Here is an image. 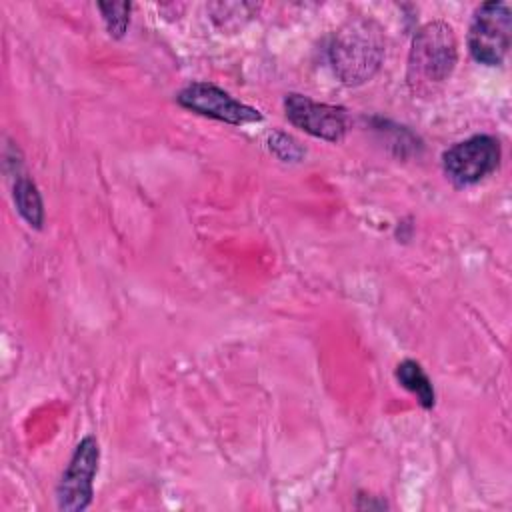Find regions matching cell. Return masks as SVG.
Wrapping results in <instances>:
<instances>
[{"mask_svg": "<svg viewBox=\"0 0 512 512\" xmlns=\"http://www.w3.org/2000/svg\"><path fill=\"white\" fill-rule=\"evenodd\" d=\"M384 30L372 18H350L330 42V64L346 86L368 82L384 60Z\"/></svg>", "mask_w": 512, "mask_h": 512, "instance_id": "obj_1", "label": "cell"}, {"mask_svg": "<svg viewBox=\"0 0 512 512\" xmlns=\"http://www.w3.org/2000/svg\"><path fill=\"white\" fill-rule=\"evenodd\" d=\"M458 42L448 22L434 20L418 28L408 54L406 80L414 94L432 96L452 74Z\"/></svg>", "mask_w": 512, "mask_h": 512, "instance_id": "obj_2", "label": "cell"}, {"mask_svg": "<svg viewBox=\"0 0 512 512\" xmlns=\"http://www.w3.org/2000/svg\"><path fill=\"white\" fill-rule=\"evenodd\" d=\"M512 12L506 2H484L476 8L470 30L468 48L476 62L500 66L510 48Z\"/></svg>", "mask_w": 512, "mask_h": 512, "instance_id": "obj_3", "label": "cell"}, {"mask_svg": "<svg viewBox=\"0 0 512 512\" xmlns=\"http://www.w3.org/2000/svg\"><path fill=\"white\" fill-rule=\"evenodd\" d=\"M502 158L498 138L476 134L456 142L442 154V168L456 186H472L490 176Z\"/></svg>", "mask_w": 512, "mask_h": 512, "instance_id": "obj_4", "label": "cell"}, {"mask_svg": "<svg viewBox=\"0 0 512 512\" xmlns=\"http://www.w3.org/2000/svg\"><path fill=\"white\" fill-rule=\"evenodd\" d=\"M100 446L94 436H86L76 446L56 488L58 508L66 512L86 510L94 496V476L98 472Z\"/></svg>", "mask_w": 512, "mask_h": 512, "instance_id": "obj_5", "label": "cell"}, {"mask_svg": "<svg viewBox=\"0 0 512 512\" xmlns=\"http://www.w3.org/2000/svg\"><path fill=\"white\" fill-rule=\"evenodd\" d=\"M178 104L186 110H192L200 116H208L226 124L242 126L250 122H260L262 114L232 98L228 92L222 88L210 84V82H192L186 88H182L176 96Z\"/></svg>", "mask_w": 512, "mask_h": 512, "instance_id": "obj_6", "label": "cell"}, {"mask_svg": "<svg viewBox=\"0 0 512 512\" xmlns=\"http://www.w3.org/2000/svg\"><path fill=\"white\" fill-rule=\"evenodd\" d=\"M284 114L296 128L328 142H340L348 130V116L342 106L316 102L302 94H286Z\"/></svg>", "mask_w": 512, "mask_h": 512, "instance_id": "obj_7", "label": "cell"}, {"mask_svg": "<svg viewBox=\"0 0 512 512\" xmlns=\"http://www.w3.org/2000/svg\"><path fill=\"white\" fill-rule=\"evenodd\" d=\"M396 378L398 382L410 390L422 408H432L434 406V388L422 366L414 360H402L396 366Z\"/></svg>", "mask_w": 512, "mask_h": 512, "instance_id": "obj_8", "label": "cell"}, {"mask_svg": "<svg viewBox=\"0 0 512 512\" xmlns=\"http://www.w3.org/2000/svg\"><path fill=\"white\" fill-rule=\"evenodd\" d=\"M14 204L20 212V216L34 228H42L44 222V206H42V198L40 192L36 188V184L26 178V176H18L16 184H14Z\"/></svg>", "mask_w": 512, "mask_h": 512, "instance_id": "obj_9", "label": "cell"}, {"mask_svg": "<svg viewBox=\"0 0 512 512\" xmlns=\"http://www.w3.org/2000/svg\"><path fill=\"white\" fill-rule=\"evenodd\" d=\"M98 10L102 12V18L106 22V28L110 36L122 38L128 22H130V4L128 2H110V4H98Z\"/></svg>", "mask_w": 512, "mask_h": 512, "instance_id": "obj_10", "label": "cell"}, {"mask_svg": "<svg viewBox=\"0 0 512 512\" xmlns=\"http://www.w3.org/2000/svg\"><path fill=\"white\" fill-rule=\"evenodd\" d=\"M268 144H270V150L284 162H298L304 156V148L284 132H274Z\"/></svg>", "mask_w": 512, "mask_h": 512, "instance_id": "obj_11", "label": "cell"}]
</instances>
